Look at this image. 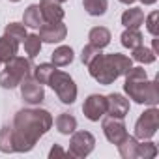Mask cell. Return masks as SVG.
Masks as SVG:
<instances>
[{
    "label": "cell",
    "mask_w": 159,
    "mask_h": 159,
    "mask_svg": "<svg viewBox=\"0 0 159 159\" xmlns=\"http://www.w3.org/2000/svg\"><path fill=\"white\" fill-rule=\"evenodd\" d=\"M131 67H133V60L125 54H120V52H111V54L99 52L88 64L90 77L105 86L112 84L120 75H125Z\"/></svg>",
    "instance_id": "2"
},
{
    "label": "cell",
    "mask_w": 159,
    "mask_h": 159,
    "mask_svg": "<svg viewBox=\"0 0 159 159\" xmlns=\"http://www.w3.org/2000/svg\"><path fill=\"white\" fill-rule=\"evenodd\" d=\"M17 52H19V41L8 38L6 34L0 36V66L6 64L8 60H11Z\"/></svg>",
    "instance_id": "14"
},
{
    "label": "cell",
    "mask_w": 159,
    "mask_h": 159,
    "mask_svg": "<svg viewBox=\"0 0 159 159\" xmlns=\"http://www.w3.org/2000/svg\"><path fill=\"white\" fill-rule=\"evenodd\" d=\"M4 71H0V86L6 90H13L21 84L23 79H26L28 75H32V58H25V56H13L11 60H8L4 64Z\"/></svg>",
    "instance_id": "4"
},
{
    "label": "cell",
    "mask_w": 159,
    "mask_h": 159,
    "mask_svg": "<svg viewBox=\"0 0 159 159\" xmlns=\"http://www.w3.org/2000/svg\"><path fill=\"white\" fill-rule=\"evenodd\" d=\"M56 2H60V4H62V2H66V0H56Z\"/></svg>",
    "instance_id": "34"
},
{
    "label": "cell",
    "mask_w": 159,
    "mask_h": 159,
    "mask_svg": "<svg viewBox=\"0 0 159 159\" xmlns=\"http://www.w3.org/2000/svg\"><path fill=\"white\" fill-rule=\"evenodd\" d=\"M140 2L144 4V6H152V4H155L157 0H140Z\"/></svg>",
    "instance_id": "32"
},
{
    "label": "cell",
    "mask_w": 159,
    "mask_h": 159,
    "mask_svg": "<svg viewBox=\"0 0 159 159\" xmlns=\"http://www.w3.org/2000/svg\"><path fill=\"white\" fill-rule=\"evenodd\" d=\"M52 127V116L45 109H21L17 111L13 129V148L19 153L30 152L38 140Z\"/></svg>",
    "instance_id": "1"
},
{
    "label": "cell",
    "mask_w": 159,
    "mask_h": 159,
    "mask_svg": "<svg viewBox=\"0 0 159 159\" xmlns=\"http://www.w3.org/2000/svg\"><path fill=\"white\" fill-rule=\"evenodd\" d=\"M129 112V99L122 94H109L107 96V114L114 118H125Z\"/></svg>",
    "instance_id": "12"
},
{
    "label": "cell",
    "mask_w": 159,
    "mask_h": 159,
    "mask_svg": "<svg viewBox=\"0 0 159 159\" xmlns=\"http://www.w3.org/2000/svg\"><path fill=\"white\" fill-rule=\"evenodd\" d=\"M101 127H103V133L107 137V140L114 146H118L125 135H127V129H125V124H124V118H114V116H107L103 118L101 122Z\"/></svg>",
    "instance_id": "10"
},
{
    "label": "cell",
    "mask_w": 159,
    "mask_h": 159,
    "mask_svg": "<svg viewBox=\"0 0 159 159\" xmlns=\"http://www.w3.org/2000/svg\"><path fill=\"white\" fill-rule=\"evenodd\" d=\"M4 34H6L8 38L15 39V41H23L28 32H26V26H25V25H21V23H10V25H6V28H4Z\"/></svg>",
    "instance_id": "28"
},
{
    "label": "cell",
    "mask_w": 159,
    "mask_h": 159,
    "mask_svg": "<svg viewBox=\"0 0 159 159\" xmlns=\"http://www.w3.org/2000/svg\"><path fill=\"white\" fill-rule=\"evenodd\" d=\"M51 58H52V66L54 67H66V66H69L73 62L75 54H73V49L69 45H60L58 49H54Z\"/></svg>",
    "instance_id": "16"
},
{
    "label": "cell",
    "mask_w": 159,
    "mask_h": 159,
    "mask_svg": "<svg viewBox=\"0 0 159 159\" xmlns=\"http://www.w3.org/2000/svg\"><path fill=\"white\" fill-rule=\"evenodd\" d=\"M118 2H122V4H125V6H129V4H133L135 0H118Z\"/></svg>",
    "instance_id": "33"
},
{
    "label": "cell",
    "mask_w": 159,
    "mask_h": 159,
    "mask_svg": "<svg viewBox=\"0 0 159 159\" xmlns=\"http://www.w3.org/2000/svg\"><path fill=\"white\" fill-rule=\"evenodd\" d=\"M83 112L90 122H99L107 114V96L101 94H92L84 99Z\"/></svg>",
    "instance_id": "9"
},
{
    "label": "cell",
    "mask_w": 159,
    "mask_h": 159,
    "mask_svg": "<svg viewBox=\"0 0 159 159\" xmlns=\"http://www.w3.org/2000/svg\"><path fill=\"white\" fill-rule=\"evenodd\" d=\"M0 152L2 153H13V129L11 125H4L0 129Z\"/></svg>",
    "instance_id": "23"
},
{
    "label": "cell",
    "mask_w": 159,
    "mask_h": 159,
    "mask_svg": "<svg viewBox=\"0 0 159 159\" xmlns=\"http://www.w3.org/2000/svg\"><path fill=\"white\" fill-rule=\"evenodd\" d=\"M157 19H159V13H157V11H152V13L146 17V28H148V32H150L153 38H157V34H159Z\"/></svg>",
    "instance_id": "30"
},
{
    "label": "cell",
    "mask_w": 159,
    "mask_h": 159,
    "mask_svg": "<svg viewBox=\"0 0 159 159\" xmlns=\"http://www.w3.org/2000/svg\"><path fill=\"white\" fill-rule=\"evenodd\" d=\"M157 155V146L148 139V140H140L139 148H137V159H153Z\"/></svg>",
    "instance_id": "27"
},
{
    "label": "cell",
    "mask_w": 159,
    "mask_h": 159,
    "mask_svg": "<svg viewBox=\"0 0 159 159\" xmlns=\"http://www.w3.org/2000/svg\"><path fill=\"white\" fill-rule=\"evenodd\" d=\"M144 23V11L140 8H129L122 13V25L125 28H139Z\"/></svg>",
    "instance_id": "17"
},
{
    "label": "cell",
    "mask_w": 159,
    "mask_h": 159,
    "mask_svg": "<svg viewBox=\"0 0 159 159\" xmlns=\"http://www.w3.org/2000/svg\"><path fill=\"white\" fill-rule=\"evenodd\" d=\"M157 129H159V111L155 107H150L135 122V135L133 137L137 140H148L157 133Z\"/></svg>",
    "instance_id": "6"
},
{
    "label": "cell",
    "mask_w": 159,
    "mask_h": 159,
    "mask_svg": "<svg viewBox=\"0 0 159 159\" xmlns=\"http://www.w3.org/2000/svg\"><path fill=\"white\" fill-rule=\"evenodd\" d=\"M54 94L58 96V99L64 103V105H71L75 103L77 99V84L73 81V77L66 71H60V69H54L49 77V83H47Z\"/></svg>",
    "instance_id": "5"
},
{
    "label": "cell",
    "mask_w": 159,
    "mask_h": 159,
    "mask_svg": "<svg viewBox=\"0 0 159 159\" xmlns=\"http://www.w3.org/2000/svg\"><path fill=\"white\" fill-rule=\"evenodd\" d=\"M99 52H101V49H99V47H96V45L88 43V45L83 49V54H81V60H83V64H84V66H88V64H90V62H92V60H94L98 54H99Z\"/></svg>",
    "instance_id": "29"
},
{
    "label": "cell",
    "mask_w": 159,
    "mask_h": 159,
    "mask_svg": "<svg viewBox=\"0 0 159 159\" xmlns=\"http://www.w3.org/2000/svg\"><path fill=\"white\" fill-rule=\"evenodd\" d=\"M19 86H21V98H23L25 103H28V105H39L45 99L43 84L38 83L32 75H28L26 79H23Z\"/></svg>",
    "instance_id": "8"
},
{
    "label": "cell",
    "mask_w": 159,
    "mask_h": 159,
    "mask_svg": "<svg viewBox=\"0 0 159 159\" xmlns=\"http://www.w3.org/2000/svg\"><path fill=\"white\" fill-rule=\"evenodd\" d=\"M88 39H90L92 45H96V47H99V49H105V47L111 43L112 36H111V30H109V28H105V26H94V28L88 32Z\"/></svg>",
    "instance_id": "15"
},
{
    "label": "cell",
    "mask_w": 159,
    "mask_h": 159,
    "mask_svg": "<svg viewBox=\"0 0 159 159\" xmlns=\"http://www.w3.org/2000/svg\"><path fill=\"white\" fill-rule=\"evenodd\" d=\"M39 11H41V19L45 23H60L64 19V15H66L60 2H56V0H41L39 2Z\"/></svg>",
    "instance_id": "13"
},
{
    "label": "cell",
    "mask_w": 159,
    "mask_h": 159,
    "mask_svg": "<svg viewBox=\"0 0 159 159\" xmlns=\"http://www.w3.org/2000/svg\"><path fill=\"white\" fill-rule=\"evenodd\" d=\"M10 2H19V0H10Z\"/></svg>",
    "instance_id": "35"
},
{
    "label": "cell",
    "mask_w": 159,
    "mask_h": 159,
    "mask_svg": "<svg viewBox=\"0 0 159 159\" xmlns=\"http://www.w3.org/2000/svg\"><path fill=\"white\" fill-rule=\"evenodd\" d=\"M124 92L129 99H133L139 105H150L155 107L159 101V90L155 81H148V75L144 67H131L125 73Z\"/></svg>",
    "instance_id": "3"
},
{
    "label": "cell",
    "mask_w": 159,
    "mask_h": 159,
    "mask_svg": "<svg viewBox=\"0 0 159 159\" xmlns=\"http://www.w3.org/2000/svg\"><path fill=\"white\" fill-rule=\"evenodd\" d=\"M25 41V51L28 54V58H36L41 51V39L38 34H26V38L23 39Z\"/></svg>",
    "instance_id": "25"
},
{
    "label": "cell",
    "mask_w": 159,
    "mask_h": 159,
    "mask_svg": "<svg viewBox=\"0 0 159 159\" xmlns=\"http://www.w3.org/2000/svg\"><path fill=\"white\" fill-rule=\"evenodd\" d=\"M133 51V56H131V60H135V62H139V64H153L155 62V51H152V49H148V47H144V45H139V47H135V49H131Z\"/></svg>",
    "instance_id": "22"
},
{
    "label": "cell",
    "mask_w": 159,
    "mask_h": 159,
    "mask_svg": "<svg viewBox=\"0 0 159 159\" xmlns=\"http://www.w3.org/2000/svg\"><path fill=\"white\" fill-rule=\"evenodd\" d=\"M137 148H139V140L133 135H125V139L118 144V152L124 159H137Z\"/></svg>",
    "instance_id": "20"
},
{
    "label": "cell",
    "mask_w": 159,
    "mask_h": 159,
    "mask_svg": "<svg viewBox=\"0 0 159 159\" xmlns=\"http://www.w3.org/2000/svg\"><path fill=\"white\" fill-rule=\"evenodd\" d=\"M120 39H122V45L125 49H135V47L142 45V41H144V38H142V34H140L139 28H125L122 32Z\"/></svg>",
    "instance_id": "21"
},
{
    "label": "cell",
    "mask_w": 159,
    "mask_h": 159,
    "mask_svg": "<svg viewBox=\"0 0 159 159\" xmlns=\"http://www.w3.org/2000/svg\"><path fill=\"white\" fill-rule=\"evenodd\" d=\"M54 69H56V67H54L52 64H39V66L32 67V77L36 79L38 83L47 84V83H49V77H51V73H52Z\"/></svg>",
    "instance_id": "26"
},
{
    "label": "cell",
    "mask_w": 159,
    "mask_h": 159,
    "mask_svg": "<svg viewBox=\"0 0 159 159\" xmlns=\"http://www.w3.org/2000/svg\"><path fill=\"white\" fill-rule=\"evenodd\" d=\"M23 25L25 26H30V28H39L43 25L41 11H39V6L38 4H30L25 10V13H23Z\"/></svg>",
    "instance_id": "18"
},
{
    "label": "cell",
    "mask_w": 159,
    "mask_h": 159,
    "mask_svg": "<svg viewBox=\"0 0 159 159\" xmlns=\"http://www.w3.org/2000/svg\"><path fill=\"white\" fill-rule=\"evenodd\" d=\"M83 6H84L88 15L99 17V15H105V11L109 8V2L107 0H83Z\"/></svg>",
    "instance_id": "24"
},
{
    "label": "cell",
    "mask_w": 159,
    "mask_h": 159,
    "mask_svg": "<svg viewBox=\"0 0 159 159\" xmlns=\"http://www.w3.org/2000/svg\"><path fill=\"white\" fill-rule=\"evenodd\" d=\"M96 139L90 131H73L69 139V150L67 153L73 157H86L94 152Z\"/></svg>",
    "instance_id": "7"
},
{
    "label": "cell",
    "mask_w": 159,
    "mask_h": 159,
    "mask_svg": "<svg viewBox=\"0 0 159 159\" xmlns=\"http://www.w3.org/2000/svg\"><path fill=\"white\" fill-rule=\"evenodd\" d=\"M54 124H56L58 133H62V135H71L77 129V118L73 114H67V112L58 114L56 120H54Z\"/></svg>",
    "instance_id": "19"
},
{
    "label": "cell",
    "mask_w": 159,
    "mask_h": 159,
    "mask_svg": "<svg viewBox=\"0 0 159 159\" xmlns=\"http://www.w3.org/2000/svg\"><path fill=\"white\" fill-rule=\"evenodd\" d=\"M67 152H64L58 144H54L52 148H51V152H49V157H60V155H66Z\"/></svg>",
    "instance_id": "31"
},
{
    "label": "cell",
    "mask_w": 159,
    "mask_h": 159,
    "mask_svg": "<svg viewBox=\"0 0 159 159\" xmlns=\"http://www.w3.org/2000/svg\"><path fill=\"white\" fill-rule=\"evenodd\" d=\"M39 39L41 43H60L66 39L67 36V28L66 25L60 21V23H45L39 26Z\"/></svg>",
    "instance_id": "11"
}]
</instances>
